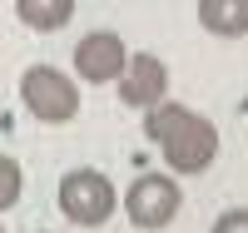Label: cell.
<instances>
[{
    "label": "cell",
    "instance_id": "6da1fadb",
    "mask_svg": "<svg viewBox=\"0 0 248 233\" xmlns=\"http://www.w3.org/2000/svg\"><path fill=\"white\" fill-rule=\"evenodd\" d=\"M144 134L149 144L164 154V164L174 169V174H203L214 159H218V129L209 114L189 109V104H154V109H144Z\"/></svg>",
    "mask_w": 248,
    "mask_h": 233
},
{
    "label": "cell",
    "instance_id": "7a4b0ae2",
    "mask_svg": "<svg viewBox=\"0 0 248 233\" xmlns=\"http://www.w3.org/2000/svg\"><path fill=\"white\" fill-rule=\"evenodd\" d=\"M20 104L40 124H70L79 114V84L55 65H30L20 75Z\"/></svg>",
    "mask_w": 248,
    "mask_h": 233
},
{
    "label": "cell",
    "instance_id": "3957f363",
    "mask_svg": "<svg viewBox=\"0 0 248 233\" xmlns=\"http://www.w3.org/2000/svg\"><path fill=\"white\" fill-rule=\"evenodd\" d=\"M60 208H65L70 223L99 228V223H109V214L119 208V194H114V184L99 174V169H70V174L60 179Z\"/></svg>",
    "mask_w": 248,
    "mask_h": 233
},
{
    "label": "cell",
    "instance_id": "277c9868",
    "mask_svg": "<svg viewBox=\"0 0 248 233\" xmlns=\"http://www.w3.org/2000/svg\"><path fill=\"white\" fill-rule=\"evenodd\" d=\"M179 208H184V188L174 184V174H139L129 188H124V214H129V223L144 228V233L169 228Z\"/></svg>",
    "mask_w": 248,
    "mask_h": 233
},
{
    "label": "cell",
    "instance_id": "5b68a950",
    "mask_svg": "<svg viewBox=\"0 0 248 233\" xmlns=\"http://www.w3.org/2000/svg\"><path fill=\"white\" fill-rule=\"evenodd\" d=\"M124 65H129V50H124V40L114 30L79 35V45H75V75L85 84H114L124 75Z\"/></svg>",
    "mask_w": 248,
    "mask_h": 233
},
{
    "label": "cell",
    "instance_id": "8992f818",
    "mask_svg": "<svg viewBox=\"0 0 248 233\" xmlns=\"http://www.w3.org/2000/svg\"><path fill=\"white\" fill-rule=\"evenodd\" d=\"M114 84H119V99L129 109H154L169 94V65L159 55H129V65H124V75Z\"/></svg>",
    "mask_w": 248,
    "mask_h": 233
},
{
    "label": "cell",
    "instance_id": "52a82bcc",
    "mask_svg": "<svg viewBox=\"0 0 248 233\" xmlns=\"http://www.w3.org/2000/svg\"><path fill=\"white\" fill-rule=\"evenodd\" d=\"M199 25L218 40L248 35V0H199Z\"/></svg>",
    "mask_w": 248,
    "mask_h": 233
},
{
    "label": "cell",
    "instance_id": "ba28073f",
    "mask_svg": "<svg viewBox=\"0 0 248 233\" xmlns=\"http://www.w3.org/2000/svg\"><path fill=\"white\" fill-rule=\"evenodd\" d=\"M15 15H20V25H30L40 35H55L75 20V0H15Z\"/></svg>",
    "mask_w": 248,
    "mask_h": 233
},
{
    "label": "cell",
    "instance_id": "9c48e42d",
    "mask_svg": "<svg viewBox=\"0 0 248 233\" xmlns=\"http://www.w3.org/2000/svg\"><path fill=\"white\" fill-rule=\"evenodd\" d=\"M20 188H25V174H20V164H15L10 154H0V214H5V208H15Z\"/></svg>",
    "mask_w": 248,
    "mask_h": 233
},
{
    "label": "cell",
    "instance_id": "30bf717a",
    "mask_svg": "<svg viewBox=\"0 0 248 233\" xmlns=\"http://www.w3.org/2000/svg\"><path fill=\"white\" fill-rule=\"evenodd\" d=\"M209 233H248V208H229V214H218Z\"/></svg>",
    "mask_w": 248,
    "mask_h": 233
},
{
    "label": "cell",
    "instance_id": "8fae6325",
    "mask_svg": "<svg viewBox=\"0 0 248 233\" xmlns=\"http://www.w3.org/2000/svg\"><path fill=\"white\" fill-rule=\"evenodd\" d=\"M0 233H5V228H0Z\"/></svg>",
    "mask_w": 248,
    "mask_h": 233
}]
</instances>
